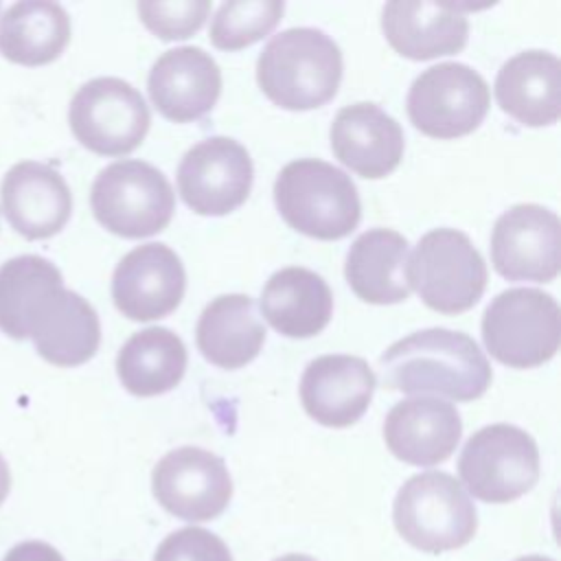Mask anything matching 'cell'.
<instances>
[{
	"label": "cell",
	"mask_w": 561,
	"mask_h": 561,
	"mask_svg": "<svg viewBox=\"0 0 561 561\" xmlns=\"http://www.w3.org/2000/svg\"><path fill=\"white\" fill-rule=\"evenodd\" d=\"M491 261L508 280H554L561 267L559 217L539 204L508 208L493 226Z\"/></svg>",
	"instance_id": "13"
},
{
	"label": "cell",
	"mask_w": 561,
	"mask_h": 561,
	"mask_svg": "<svg viewBox=\"0 0 561 561\" xmlns=\"http://www.w3.org/2000/svg\"><path fill=\"white\" fill-rule=\"evenodd\" d=\"M458 473L476 500L491 504L513 502L539 480L537 443L515 425H486L465 443Z\"/></svg>",
	"instance_id": "8"
},
{
	"label": "cell",
	"mask_w": 561,
	"mask_h": 561,
	"mask_svg": "<svg viewBox=\"0 0 561 561\" xmlns=\"http://www.w3.org/2000/svg\"><path fill=\"white\" fill-rule=\"evenodd\" d=\"M265 320L287 337L318 335L331 320L329 285L307 267H285L270 276L261 294Z\"/></svg>",
	"instance_id": "24"
},
{
	"label": "cell",
	"mask_w": 561,
	"mask_h": 561,
	"mask_svg": "<svg viewBox=\"0 0 561 561\" xmlns=\"http://www.w3.org/2000/svg\"><path fill=\"white\" fill-rule=\"evenodd\" d=\"M186 274L180 256L164 243H145L127 252L112 276L116 309L129 320L147 322L175 311Z\"/></svg>",
	"instance_id": "14"
},
{
	"label": "cell",
	"mask_w": 561,
	"mask_h": 561,
	"mask_svg": "<svg viewBox=\"0 0 561 561\" xmlns=\"http://www.w3.org/2000/svg\"><path fill=\"white\" fill-rule=\"evenodd\" d=\"M408 283L438 313H462L484 294L486 265L469 237L454 228L423 234L408 259Z\"/></svg>",
	"instance_id": "7"
},
{
	"label": "cell",
	"mask_w": 561,
	"mask_h": 561,
	"mask_svg": "<svg viewBox=\"0 0 561 561\" xmlns=\"http://www.w3.org/2000/svg\"><path fill=\"white\" fill-rule=\"evenodd\" d=\"M515 561H554V559L541 557V554H528V557H519V559H515Z\"/></svg>",
	"instance_id": "35"
},
{
	"label": "cell",
	"mask_w": 561,
	"mask_h": 561,
	"mask_svg": "<svg viewBox=\"0 0 561 561\" xmlns=\"http://www.w3.org/2000/svg\"><path fill=\"white\" fill-rule=\"evenodd\" d=\"M462 434L456 405L436 397L399 401L383 421L386 447L399 460L416 467L445 462Z\"/></svg>",
	"instance_id": "18"
},
{
	"label": "cell",
	"mask_w": 561,
	"mask_h": 561,
	"mask_svg": "<svg viewBox=\"0 0 561 561\" xmlns=\"http://www.w3.org/2000/svg\"><path fill=\"white\" fill-rule=\"evenodd\" d=\"M383 386L405 394L434 392L456 401H473L486 392L493 373L480 346L460 331H416L379 357Z\"/></svg>",
	"instance_id": "1"
},
{
	"label": "cell",
	"mask_w": 561,
	"mask_h": 561,
	"mask_svg": "<svg viewBox=\"0 0 561 561\" xmlns=\"http://www.w3.org/2000/svg\"><path fill=\"white\" fill-rule=\"evenodd\" d=\"M285 4L280 0H232L224 2L210 24V42L219 50H241L270 35Z\"/></svg>",
	"instance_id": "29"
},
{
	"label": "cell",
	"mask_w": 561,
	"mask_h": 561,
	"mask_svg": "<svg viewBox=\"0 0 561 561\" xmlns=\"http://www.w3.org/2000/svg\"><path fill=\"white\" fill-rule=\"evenodd\" d=\"M11 489V473H9V465L7 460L0 456V504L7 500Z\"/></svg>",
	"instance_id": "33"
},
{
	"label": "cell",
	"mask_w": 561,
	"mask_h": 561,
	"mask_svg": "<svg viewBox=\"0 0 561 561\" xmlns=\"http://www.w3.org/2000/svg\"><path fill=\"white\" fill-rule=\"evenodd\" d=\"M252 175L245 147L232 138L213 136L184 153L178 167V188L191 210L219 217L248 199Z\"/></svg>",
	"instance_id": "11"
},
{
	"label": "cell",
	"mask_w": 561,
	"mask_h": 561,
	"mask_svg": "<svg viewBox=\"0 0 561 561\" xmlns=\"http://www.w3.org/2000/svg\"><path fill=\"white\" fill-rule=\"evenodd\" d=\"M357 298L370 305H394L410 296L408 239L397 230L373 228L359 234L344 265Z\"/></svg>",
	"instance_id": "23"
},
{
	"label": "cell",
	"mask_w": 561,
	"mask_h": 561,
	"mask_svg": "<svg viewBox=\"0 0 561 561\" xmlns=\"http://www.w3.org/2000/svg\"><path fill=\"white\" fill-rule=\"evenodd\" d=\"M195 333L204 359L228 370L252 362L265 342V327L252 298L243 294H226L208 302Z\"/></svg>",
	"instance_id": "25"
},
{
	"label": "cell",
	"mask_w": 561,
	"mask_h": 561,
	"mask_svg": "<svg viewBox=\"0 0 561 561\" xmlns=\"http://www.w3.org/2000/svg\"><path fill=\"white\" fill-rule=\"evenodd\" d=\"M399 535L421 552H447L469 543L478 530V513L462 484L443 471L412 476L392 506Z\"/></svg>",
	"instance_id": "4"
},
{
	"label": "cell",
	"mask_w": 561,
	"mask_h": 561,
	"mask_svg": "<svg viewBox=\"0 0 561 561\" xmlns=\"http://www.w3.org/2000/svg\"><path fill=\"white\" fill-rule=\"evenodd\" d=\"M2 561H64V557L50 543L35 539L13 546Z\"/></svg>",
	"instance_id": "32"
},
{
	"label": "cell",
	"mask_w": 561,
	"mask_h": 561,
	"mask_svg": "<svg viewBox=\"0 0 561 561\" xmlns=\"http://www.w3.org/2000/svg\"><path fill=\"white\" fill-rule=\"evenodd\" d=\"M331 149L353 173L379 180L392 173L403 158L399 123L375 103L342 107L331 125Z\"/></svg>",
	"instance_id": "19"
},
{
	"label": "cell",
	"mask_w": 561,
	"mask_h": 561,
	"mask_svg": "<svg viewBox=\"0 0 561 561\" xmlns=\"http://www.w3.org/2000/svg\"><path fill=\"white\" fill-rule=\"evenodd\" d=\"M0 202L9 226L31 241L57 234L72 210L66 180L53 167L33 160L18 162L7 171Z\"/></svg>",
	"instance_id": "17"
},
{
	"label": "cell",
	"mask_w": 561,
	"mask_h": 561,
	"mask_svg": "<svg viewBox=\"0 0 561 561\" xmlns=\"http://www.w3.org/2000/svg\"><path fill=\"white\" fill-rule=\"evenodd\" d=\"M210 13L208 0L138 2L142 24L160 39H186L197 33Z\"/></svg>",
	"instance_id": "30"
},
{
	"label": "cell",
	"mask_w": 561,
	"mask_h": 561,
	"mask_svg": "<svg viewBox=\"0 0 561 561\" xmlns=\"http://www.w3.org/2000/svg\"><path fill=\"white\" fill-rule=\"evenodd\" d=\"M375 390L373 368L355 355H322L300 379L305 412L327 427H348L368 410Z\"/></svg>",
	"instance_id": "16"
},
{
	"label": "cell",
	"mask_w": 561,
	"mask_h": 561,
	"mask_svg": "<svg viewBox=\"0 0 561 561\" xmlns=\"http://www.w3.org/2000/svg\"><path fill=\"white\" fill-rule=\"evenodd\" d=\"M90 204L103 228L125 239H142L169 226L175 195L167 178L149 162L118 160L96 175Z\"/></svg>",
	"instance_id": "6"
},
{
	"label": "cell",
	"mask_w": 561,
	"mask_h": 561,
	"mask_svg": "<svg viewBox=\"0 0 561 561\" xmlns=\"http://www.w3.org/2000/svg\"><path fill=\"white\" fill-rule=\"evenodd\" d=\"M482 340L486 351L508 368L541 366L559 351V305L539 289H506L484 309Z\"/></svg>",
	"instance_id": "5"
},
{
	"label": "cell",
	"mask_w": 561,
	"mask_h": 561,
	"mask_svg": "<svg viewBox=\"0 0 561 561\" xmlns=\"http://www.w3.org/2000/svg\"><path fill=\"white\" fill-rule=\"evenodd\" d=\"M28 337L48 364L70 368L94 357L101 342V324L85 298L57 287L31 313Z\"/></svg>",
	"instance_id": "20"
},
{
	"label": "cell",
	"mask_w": 561,
	"mask_h": 561,
	"mask_svg": "<svg viewBox=\"0 0 561 561\" xmlns=\"http://www.w3.org/2000/svg\"><path fill=\"white\" fill-rule=\"evenodd\" d=\"M70 39L66 9L48 0H24L11 4L0 18V53L20 66H44L55 61Z\"/></svg>",
	"instance_id": "26"
},
{
	"label": "cell",
	"mask_w": 561,
	"mask_h": 561,
	"mask_svg": "<svg viewBox=\"0 0 561 561\" xmlns=\"http://www.w3.org/2000/svg\"><path fill=\"white\" fill-rule=\"evenodd\" d=\"M342 79V53L318 28H287L274 35L256 61L263 94L285 110H313L329 103Z\"/></svg>",
	"instance_id": "2"
},
{
	"label": "cell",
	"mask_w": 561,
	"mask_h": 561,
	"mask_svg": "<svg viewBox=\"0 0 561 561\" xmlns=\"http://www.w3.org/2000/svg\"><path fill=\"white\" fill-rule=\"evenodd\" d=\"M489 85L469 66L445 61L421 72L408 92L412 125L432 138L471 134L489 112Z\"/></svg>",
	"instance_id": "10"
},
{
	"label": "cell",
	"mask_w": 561,
	"mask_h": 561,
	"mask_svg": "<svg viewBox=\"0 0 561 561\" xmlns=\"http://www.w3.org/2000/svg\"><path fill=\"white\" fill-rule=\"evenodd\" d=\"M156 110L173 123H191L208 114L221 92V70L199 46L167 50L147 79Z\"/></svg>",
	"instance_id": "15"
},
{
	"label": "cell",
	"mask_w": 561,
	"mask_h": 561,
	"mask_svg": "<svg viewBox=\"0 0 561 561\" xmlns=\"http://www.w3.org/2000/svg\"><path fill=\"white\" fill-rule=\"evenodd\" d=\"M274 561H316L313 557H307V554H298V552H291V554H285V557H278Z\"/></svg>",
	"instance_id": "34"
},
{
	"label": "cell",
	"mask_w": 561,
	"mask_h": 561,
	"mask_svg": "<svg viewBox=\"0 0 561 561\" xmlns=\"http://www.w3.org/2000/svg\"><path fill=\"white\" fill-rule=\"evenodd\" d=\"M495 99L502 112L528 127L552 125L561 116V61L546 50H524L497 72Z\"/></svg>",
	"instance_id": "22"
},
{
	"label": "cell",
	"mask_w": 561,
	"mask_h": 561,
	"mask_svg": "<svg viewBox=\"0 0 561 561\" xmlns=\"http://www.w3.org/2000/svg\"><path fill=\"white\" fill-rule=\"evenodd\" d=\"M186 370L184 342L164 327L134 333L116 357L123 388L136 397H156L180 383Z\"/></svg>",
	"instance_id": "27"
},
{
	"label": "cell",
	"mask_w": 561,
	"mask_h": 561,
	"mask_svg": "<svg viewBox=\"0 0 561 561\" xmlns=\"http://www.w3.org/2000/svg\"><path fill=\"white\" fill-rule=\"evenodd\" d=\"M153 561H232V554L210 530L188 526L171 533L158 546Z\"/></svg>",
	"instance_id": "31"
},
{
	"label": "cell",
	"mask_w": 561,
	"mask_h": 561,
	"mask_svg": "<svg viewBox=\"0 0 561 561\" xmlns=\"http://www.w3.org/2000/svg\"><path fill=\"white\" fill-rule=\"evenodd\" d=\"M68 123L85 149L99 156H125L142 142L151 116L134 85L116 77H99L77 90Z\"/></svg>",
	"instance_id": "9"
},
{
	"label": "cell",
	"mask_w": 561,
	"mask_h": 561,
	"mask_svg": "<svg viewBox=\"0 0 561 561\" xmlns=\"http://www.w3.org/2000/svg\"><path fill=\"white\" fill-rule=\"evenodd\" d=\"M274 202L294 230L333 241L351 234L362 217L353 180L337 167L302 158L285 164L274 182Z\"/></svg>",
	"instance_id": "3"
},
{
	"label": "cell",
	"mask_w": 561,
	"mask_h": 561,
	"mask_svg": "<svg viewBox=\"0 0 561 561\" xmlns=\"http://www.w3.org/2000/svg\"><path fill=\"white\" fill-rule=\"evenodd\" d=\"M64 287L61 272L42 256L24 254L0 265V331L13 340L28 337V320L39 300Z\"/></svg>",
	"instance_id": "28"
},
{
	"label": "cell",
	"mask_w": 561,
	"mask_h": 561,
	"mask_svg": "<svg viewBox=\"0 0 561 561\" xmlns=\"http://www.w3.org/2000/svg\"><path fill=\"white\" fill-rule=\"evenodd\" d=\"M151 489L164 511L186 522L219 517L232 497L226 462L202 447L164 454L153 467Z\"/></svg>",
	"instance_id": "12"
},
{
	"label": "cell",
	"mask_w": 561,
	"mask_h": 561,
	"mask_svg": "<svg viewBox=\"0 0 561 561\" xmlns=\"http://www.w3.org/2000/svg\"><path fill=\"white\" fill-rule=\"evenodd\" d=\"M381 28L399 55L416 61L456 55L469 37V22L462 9L445 2H388L381 11Z\"/></svg>",
	"instance_id": "21"
}]
</instances>
